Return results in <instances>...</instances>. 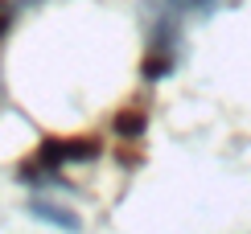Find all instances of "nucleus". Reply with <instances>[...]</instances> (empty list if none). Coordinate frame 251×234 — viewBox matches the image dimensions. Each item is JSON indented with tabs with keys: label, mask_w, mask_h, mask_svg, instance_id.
I'll use <instances>...</instances> for the list:
<instances>
[{
	"label": "nucleus",
	"mask_w": 251,
	"mask_h": 234,
	"mask_svg": "<svg viewBox=\"0 0 251 234\" xmlns=\"http://www.w3.org/2000/svg\"><path fill=\"white\" fill-rule=\"evenodd\" d=\"M144 78H169L181 58V37L190 21H206L223 8V0H144Z\"/></svg>",
	"instance_id": "nucleus-1"
},
{
	"label": "nucleus",
	"mask_w": 251,
	"mask_h": 234,
	"mask_svg": "<svg viewBox=\"0 0 251 234\" xmlns=\"http://www.w3.org/2000/svg\"><path fill=\"white\" fill-rule=\"evenodd\" d=\"M99 156V140L95 136H50V140L37 144L33 156L21 161V181L29 185H54L62 181L66 168H78V164H91Z\"/></svg>",
	"instance_id": "nucleus-2"
},
{
	"label": "nucleus",
	"mask_w": 251,
	"mask_h": 234,
	"mask_svg": "<svg viewBox=\"0 0 251 234\" xmlns=\"http://www.w3.org/2000/svg\"><path fill=\"white\" fill-rule=\"evenodd\" d=\"M29 218H37L41 226H54L62 234H82V218H78V210H70L66 201H50V197H33L29 201Z\"/></svg>",
	"instance_id": "nucleus-3"
},
{
	"label": "nucleus",
	"mask_w": 251,
	"mask_h": 234,
	"mask_svg": "<svg viewBox=\"0 0 251 234\" xmlns=\"http://www.w3.org/2000/svg\"><path fill=\"white\" fill-rule=\"evenodd\" d=\"M144 123H149V115H144V111H124L120 119H116V127L124 132V140H136V136L144 132Z\"/></svg>",
	"instance_id": "nucleus-4"
},
{
	"label": "nucleus",
	"mask_w": 251,
	"mask_h": 234,
	"mask_svg": "<svg viewBox=\"0 0 251 234\" xmlns=\"http://www.w3.org/2000/svg\"><path fill=\"white\" fill-rule=\"evenodd\" d=\"M13 0H0V41H4V33H8V25H13Z\"/></svg>",
	"instance_id": "nucleus-5"
},
{
	"label": "nucleus",
	"mask_w": 251,
	"mask_h": 234,
	"mask_svg": "<svg viewBox=\"0 0 251 234\" xmlns=\"http://www.w3.org/2000/svg\"><path fill=\"white\" fill-rule=\"evenodd\" d=\"M13 4H17V8H25V4L33 8V4H41V0H13Z\"/></svg>",
	"instance_id": "nucleus-6"
}]
</instances>
